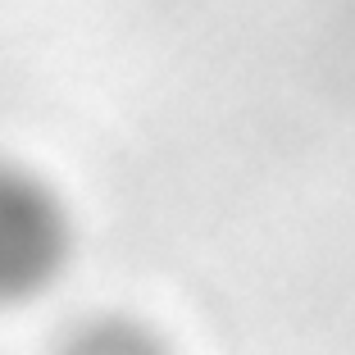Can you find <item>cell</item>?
Instances as JSON below:
<instances>
[{"mask_svg":"<svg viewBox=\"0 0 355 355\" xmlns=\"http://www.w3.org/2000/svg\"><path fill=\"white\" fill-rule=\"evenodd\" d=\"M55 355H168L164 337L128 314H96L60 337Z\"/></svg>","mask_w":355,"mask_h":355,"instance_id":"7a4b0ae2","label":"cell"},{"mask_svg":"<svg viewBox=\"0 0 355 355\" xmlns=\"http://www.w3.org/2000/svg\"><path fill=\"white\" fill-rule=\"evenodd\" d=\"M73 260V219L42 173L0 159V305L46 296Z\"/></svg>","mask_w":355,"mask_h":355,"instance_id":"6da1fadb","label":"cell"}]
</instances>
